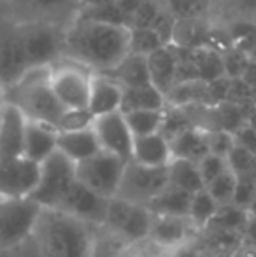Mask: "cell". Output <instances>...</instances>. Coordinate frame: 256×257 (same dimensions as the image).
Here are the masks:
<instances>
[{
	"instance_id": "6da1fadb",
	"label": "cell",
	"mask_w": 256,
	"mask_h": 257,
	"mask_svg": "<svg viewBox=\"0 0 256 257\" xmlns=\"http://www.w3.org/2000/svg\"><path fill=\"white\" fill-rule=\"evenodd\" d=\"M130 54V28L77 20L65 32L63 58L93 74H107Z\"/></svg>"
},
{
	"instance_id": "7a4b0ae2",
	"label": "cell",
	"mask_w": 256,
	"mask_h": 257,
	"mask_svg": "<svg viewBox=\"0 0 256 257\" xmlns=\"http://www.w3.org/2000/svg\"><path fill=\"white\" fill-rule=\"evenodd\" d=\"M32 236L48 257H92L93 226L56 208H42Z\"/></svg>"
},
{
	"instance_id": "3957f363",
	"label": "cell",
	"mask_w": 256,
	"mask_h": 257,
	"mask_svg": "<svg viewBox=\"0 0 256 257\" xmlns=\"http://www.w3.org/2000/svg\"><path fill=\"white\" fill-rule=\"evenodd\" d=\"M6 100L20 108L27 121L49 124L56 130L67 110L51 88V68L30 70L16 86L6 89Z\"/></svg>"
},
{
	"instance_id": "277c9868",
	"label": "cell",
	"mask_w": 256,
	"mask_h": 257,
	"mask_svg": "<svg viewBox=\"0 0 256 257\" xmlns=\"http://www.w3.org/2000/svg\"><path fill=\"white\" fill-rule=\"evenodd\" d=\"M75 182V163L56 151L41 165V179L30 200L41 208H58Z\"/></svg>"
},
{
	"instance_id": "5b68a950",
	"label": "cell",
	"mask_w": 256,
	"mask_h": 257,
	"mask_svg": "<svg viewBox=\"0 0 256 257\" xmlns=\"http://www.w3.org/2000/svg\"><path fill=\"white\" fill-rule=\"evenodd\" d=\"M93 75L92 70L67 58L51 67V88L67 110L88 108Z\"/></svg>"
},
{
	"instance_id": "8992f818",
	"label": "cell",
	"mask_w": 256,
	"mask_h": 257,
	"mask_svg": "<svg viewBox=\"0 0 256 257\" xmlns=\"http://www.w3.org/2000/svg\"><path fill=\"white\" fill-rule=\"evenodd\" d=\"M168 187V168L144 166L135 161H128L118 193L114 198L133 205L147 206L161 191Z\"/></svg>"
},
{
	"instance_id": "52a82bcc",
	"label": "cell",
	"mask_w": 256,
	"mask_h": 257,
	"mask_svg": "<svg viewBox=\"0 0 256 257\" xmlns=\"http://www.w3.org/2000/svg\"><path fill=\"white\" fill-rule=\"evenodd\" d=\"M25 51L30 70L51 68L58 63L65 53V32L44 23H23L20 21Z\"/></svg>"
},
{
	"instance_id": "ba28073f",
	"label": "cell",
	"mask_w": 256,
	"mask_h": 257,
	"mask_svg": "<svg viewBox=\"0 0 256 257\" xmlns=\"http://www.w3.org/2000/svg\"><path fill=\"white\" fill-rule=\"evenodd\" d=\"M14 16L13 20L23 23H44L49 27L67 32L82 9L81 0H11Z\"/></svg>"
},
{
	"instance_id": "9c48e42d",
	"label": "cell",
	"mask_w": 256,
	"mask_h": 257,
	"mask_svg": "<svg viewBox=\"0 0 256 257\" xmlns=\"http://www.w3.org/2000/svg\"><path fill=\"white\" fill-rule=\"evenodd\" d=\"M41 210L30 198L0 196V250L30 238Z\"/></svg>"
},
{
	"instance_id": "30bf717a",
	"label": "cell",
	"mask_w": 256,
	"mask_h": 257,
	"mask_svg": "<svg viewBox=\"0 0 256 257\" xmlns=\"http://www.w3.org/2000/svg\"><path fill=\"white\" fill-rule=\"evenodd\" d=\"M30 72L20 21L0 18V86L9 89Z\"/></svg>"
},
{
	"instance_id": "8fae6325",
	"label": "cell",
	"mask_w": 256,
	"mask_h": 257,
	"mask_svg": "<svg viewBox=\"0 0 256 257\" xmlns=\"http://www.w3.org/2000/svg\"><path fill=\"white\" fill-rule=\"evenodd\" d=\"M127 163L118 156L100 151L93 158L75 165V175L81 184L95 193L113 200L121 184Z\"/></svg>"
},
{
	"instance_id": "7c38bea8",
	"label": "cell",
	"mask_w": 256,
	"mask_h": 257,
	"mask_svg": "<svg viewBox=\"0 0 256 257\" xmlns=\"http://www.w3.org/2000/svg\"><path fill=\"white\" fill-rule=\"evenodd\" d=\"M151 224H153V213L147 206L133 205L113 198L104 226L128 243H135L144 238H149Z\"/></svg>"
},
{
	"instance_id": "4fadbf2b",
	"label": "cell",
	"mask_w": 256,
	"mask_h": 257,
	"mask_svg": "<svg viewBox=\"0 0 256 257\" xmlns=\"http://www.w3.org/2000/svg\"><path fill=\"white\" fill-rule=\"evenodd\" d=\"M109 203H111L109 198L95 193L93 189L86 187L84 184H81L77 180L72 186V189L68 191L63 203L56 210H62V212L68 213V215L86 222L88 226L97 227L106 224Z\"/></svg>"
},
{
	"instance_id": "5bb4252c",
	"label": "cell",
	"mask_w": 256,
	"mask_h": 257,
	"mask_svg": "<svg viewBox=\"0 0 256 257\" xmlns=\"http://www.w3.org/2000/svg\"><path fill=\"white\" fill-rule=\"evenodd\" d=\"M41 179V165L23 158L0 161V196L30 198Z\"/></svg>"
},
{
	"instance_id": "9a60e30c",
	"label": "cell",
	"mask_w": 256,
	"mask_h": 257,
	"mask_svg": "<svg viewBox=\"0 0 256 257\" xmlns=\"http://www.w3.org/2000/svg\"><path fill=\"white\" fill-rule=\"evenodd\" d=\"M93 130H95L97 139H99L100 146H102V151L118 156L125 163L132 161L135 139H133L132 132H130L123 112L120 110L95 117Z\"/></svg>"
},
{
	"instance_id": "2e32d148",
	"label": "cell",
	"mask_w": 256,
	"mask_h": 257,
	"mask_svg": "<svg viewBox=\"0 0 256 257\" xmlns=\"http://www.w3.org/2000/svg\"><path fill=\"white\" fill-rule=\"evenodd\" d=\"M209 21L218 30L256 27V0H211Z\"/></svg>"
},
{
	"instance_id": "e0dca14e",
	"label": "cell",
	"mask_w": 256,
	"mask_h": 257,
	"mask_svg": "<svg viewBox=\"0 0 256 257\" xmlns=\"http://www.w3.org/2000/svg\"><path fill=\"white\" fill-rule=\"evenodd\" d=\"M27 117L14 105H6L0 114V161L23 158Z\"/></svg>"
},
{
	"instance_id": "ac0fdd59",
	"label": "cell",
	"mask_w": 256,
	"mask_h": 257,
	"mask_svg": "<svg viewBox=\"0 0 256 257\" xmlns=\"http://www.w3.org/2000/svg\"><path fill=\"white\" fill-rule=\"evenodd\" d=\"M178 67L179 51L176 46H163L158 51L147 56V68H149L151 84L161 91L165 96L178 84Z\"/></svg>"
},
{
	"instance_id": "d6986e66",
	"label": "cell",
	"mask_w": 256,
	"mask_h": 257,
	"mask_svg": "<svg viewBox=\"0 0 256 257\" xmlns=\"http://www.w3.org/2000/svg\"><path fill=\"white\" fill-rule=\"evenodd\" d=\"M56 151H58V130L42 122L27 121L23 149L25 158L42 165Z\"/></svg>"
},
{
	"instance_id": "ffe728a7",
	"label": "cell",
	"mask_w": 256,
	"mask_h": 257,
	"mask_svg": "<svg viewBox=\"0 0 256 257\" xmlns=\"http://www.w3.org/2000/svg\"><path fill=\"white\" fill-rule=\"evenodd\" d=\"M121 102H123V88L118 82H114L106 75H93L88 110L95 117L120 112Z\"/></svg>"
},
{
	"instance_id": "44dd1931",
	"label": "cell",
	"mask_w": 256,
	"mask_h": 257,
	"mask_svg": "<svg viewBox=\"0 0 256 257\" xmlns=\"http://www.w3.org/2000/svg\"><path fill=\"white\" fill-rule=\"evenodd\" d=\"M58 151L67 156L72 163L79 165L99 154L102 151V146L97 139L95 130L88 128L81 132H58Z\"/></svg>"
},
{
	"instance_id": "7402d4cb",
	"label": "cell",
	"mask_w": 256,
	"mask_h": 257,
	"mask_svg": "<svg viewBox=\"0 0 256 257\" xmlns=\"http://www.w3.org/2000/svg\"><path fill=\"white\" fill-rule=\"evenodd\" d=\"M132 161L139 163V165H144V166H153V168L168 166V163L172 161L170 142H168L161 133L139 137V139H135V142H133Z\"/></svg>"
},
{
	"instance_id": "603a6c76",
	"label": "cell",
	"mask_w": 256,
	"mask_h": 257,
	"mask_svg": "<svg viewBox=\"0 0 256 257\" xmlns=\"http://www.w3.org/2000/svg\"><path fill=\"white\" fill-rule=\"evenodd\" d=\"M195 227L188 217H168L153 215L149 238L158 245L172 247L185 241L190 234V229Z\"/></svg>"
},
{
	"instance_id": "cb8c5ba5",
	"label": "cell",
	"mask_w": 256,
	"mask_h": 257,
	"mask_svg": "<svg viewBox=\"0 0 256 257\" xmlns=\"http://www.w3.org/2000/svg\"><path fill=\"white\" fill-rule=\"evenodd\" d=\"M212 25L209 20H188L176 21L174 35H172V46L186 51L205 48L211 41Z\"/></svg>"
},
{
	"instance_id": "d4e9b609",
	"label": "cell",
	"mask_w": 256,
	"mask_h": 257,
	"mask_svg": "<svg viewBox=\"0 0 256 257\" xmlns=\"http://www.w3.org/2000/svg\"><path fill=\"white\" fill-rule=\"evenodd\" d=\"M99 75H106V77L113 79L121 88H133V86L151 84L147 58L140 56V54H132V53H130L120 65H116L113 70H109L107 74H99Z\"/></svg>"
},
{
	"instance_id": "484cf974",
	"label": "cell",
	"mask_w": 256,
	"mask_h": 257,
	"mask_svg": "<svg viewBox=\"0 0 256 257\" xmlns=\"http://www.w3.org/2000/svg\"><path fill=\"white\" fill-rule=\"evenodd\" d=\"M165 108H167V96L158 91L153 84L123 88V102H121L123 114L133 110H165Z\"/></svg>"
},
{
	"instance_id": "4316f807",
	"label": "cell",
	"mask_w": 256,
	"mask_h": 257,
	"mask_svg": "<svg viewBox=\"0 0 256 257\" xmlns=\"http://www.w3.org/2000/svg\"><path fill=\"white\" fill-rule=\"evenodd\" d=\"M170 149L172 158L200 163L205 156L211 154L209 153L207 132H202L198 128L186 130L170 140Z\"/></svg>"
},
{
	"instance_id": "83f0119b",
	"label": "cell",
	"mask_w": 256,
	"mask_h": 257,
	"mask_svg": "<svg viewBox=\"0 0 256 257\" xmlns=\"http://www.w3.org/2000/svg\"><path fill=\"white\" fill-rule=\"evenodd\" d=\"M168 186L178 187L185 193L195 194L198 191L205 189L204 179L198 170V163L188 161V159L172 158L168 163Z\"/></svg>"
},
{
	"instance_id": "f1b7e54d",
	"label": "cell",
	"mask_w": 256,
	"mask_h": 257,
	"mask_svg": "<svg viewBox=\"0 0 256 257\" xmlns=\"http://www.w3.org/2000/svg\"><path fill=\"white\" fill-rule=\"evenodd\" d=\"M193 194L185 193L178 187L168 186L165 191H161L147 208L153 215H168V217H188L190 205H192Z\"/></svg>"
},
{
	"instance_id": "f546056e",
	"label": "cell",
	"mask_w": 256,
	"mask_h": 257,
	"mask_svg": "<svg viewBox=\"0 0 256 257\" xmlns=\"http://www.w3.org/2000/svg\"><path fill=\"white\" fill-rule=\"evenodd\" d=\"M163 9L176 21L209 20L211 0H160Z\"/></svg>"
},
{
	"instance_id": "4dcf8cb0",
	"label": "cell",
	"mask_w": 256,
	"mask_h": 257,
	"mask_svg": "<svg viewBox=\"0 0 256 257\" xmlns=\"http://www.w3.org/2000/svg\"><path fill=\"white\" fill-rule=\"evenodd\" d=\"M133 139L160 133L165 110H133L123 114Z\"/></svg>"
},
{
	"instance_id": "1f68e13d",
	"label": "cell",
	"mask_w": 256,
	"mask_h": 257,
	"mask_svg": "<svg viewBox=\"0 0 256 257\" xmlns=\"http://www.w3.org/2000/svg\"><path fill=\"white\" fill-rule=\"evenodd\" d=\"M128 241L107 229L106 226L93 227V248L92 257H121L128 247Z\"/></svg>"
},
{
	"instance_id": "d6a6232c",
	"label": "cell",
	"mask_w": 256,
	"mask_h": 257,
	"mask_svg": "<svg viewBox=\"0 0 256 257\" xmlns=\"http://www.w3.org/2000/svg\"><path fill=\"white\" fill-rule=\"evenodd\" d=\"M219 205L216 203L214 198L209 194L207 189H202L193 194L192 205H190L188 219L192 220L195 227H205L212 222V219L218 213Z\"/></svg>"
},
{
	"instance_id": "836d02e7",
	"label": "cell",
	"mask_w": 256,
	"mask_h": 257,
	"mask_svg": "<svg viewBox=\"0 0 256 257\" xmlns=\"http://www.w3.org/2000/svg\"><path fill=\"white\" fill-rule=\"evenodd\" d=\"M79 20H90V21H97V23L128 27V20L123 11L120 9L118 2L106 4V6H97V7H82L81 14H79Z\"/></svg>"
},
{
	"instance_id": "e575fe53",
	"label": "cell",
	"mask_w": 256,
	"mask_h": 257,
	"mask_svg": "<svg viewBox=\"0 0 256 257\" xmlns=\"http://www.w3.org/2000/svg\"><path fill=\"white\" fill-rule=\"evenodd\" d=\"M163 41L151 28H130V53L149 56L151 53L163 48Z\"/></svg>"
},
{
	"instance_id": "d590c367",
	"label": "cell",
	"mask_w": 256,
	"mask_h": 257,
	"mask_svg": "<svg viewBox=\"0 0 256 257\" xmlns=\"http://www.w3.org/2000/svg\"><path fill=\"white\" fill-rule=\"evenodd\" d=\"M205 189L209 191V194L214 198L216 203H218L219 206L228 205V203H232L233 196H235L237 177L228 170V172H225L223 175H219L216 180H212L211 184H207Z\"/></svg>"
},
{
	"instance_id": "8d00e7d4",
	"label": "cell",
	"mask_w": 256,
	"mask_h": 257,
	"mask_svg": "<svg viewBox=\"0 0 256 257\" xmlns=\"http://www.w3.org/2000/svg\"><path fill=\"white\" fill-rule=\"evenodd\" d=\"M95 122V115L88 110V108H81V110H65L58 122V132H81V130L93 128Z\"/></svg>"
},
{
	"instance_id": "74e56055",
	"label": "cell",
	"mask_w": 256,
	"mask_h": 257,
	"mask_svg": "<svg viewBox=\"0 0 256 257\" xmlns=\"http://www.w3.org/2000/svg\"><path fill=\"white\" fill-rule=\"evenodd\" d=\"M198 170H200V175L204 179V184H211L212 180H216L219 175H223L225 172H228V161L226 158L216 154H207L200 163H198Z\"/></svg>"
},
{
	"instance_id": "f35d334b",
	"label": "cell",
	"mask_w": 256,
	"mask_h": 257,
	"mask_svg": "<svg viewBox=\"0 0 256 257\" xmlns=\"http://www.w3.org/2000/svg\"><path fill=\"white\" fill-rule=\"evenodd\" d=\"M207 142H209V153L221 156V158H228V154L235 147L233 135L228 132H223V130L207 132Z\"/></svg>"
},
{
	"instance_id": "ab89813d",
	"label": "cell",
	"mask_w": 256,
	"mask_h": 257,
	"mask_svg": "<svg viewBox=\"0 0 256 257\" xmlns=\"http://www.w3.org/2000/svg\"><path fill=\"white\" fill-rule=\"evenodd\" d=\"M0 257H48V255L42 252L37 240L34 236H30L25 241H21V243L14 245V247L2 248L0 250Z\"/></svg>"
},
{
	"instance_id": "60d3db41",
	"label": "cell",
	"mask_w": 256,
	"mask_h": 257,
	"mask_svg": "<svg viewBox=\"0 0 256 257\" xmlns=\"http://www.w3.org/2000/svg\"><path fill=\"white\" fill-rule=\"evenodd\" d=\"M233 140H235L237 147H242L244 151L256 156V130L254 128L244 124L242 128H239L233 133Z\"/></svg>"
},
{
	"instance_id": "b9f144b4",
	"label": "cell",
	"mask_w": 256,
	"mask_h": 257,
	"mask_svg": "<svg viewBox=\"0 0 256 257\" xmlns=\"http://www.w3.org/2000/svg\"><path fill=\"white\" fill-rule=\"evenodd\" d=\"M82 7H97V6H106V4H113L116 0H81Z\"/></svg>"
},
{
	"instance_id": "7bdbcfd3",
	"label": "cell",
	"mask_w": 256,
	"mask_h": 257,
	"mask_svg": "<svg viewBox=\"0 0 256 257\" xmlns=\"http://www.w3.org/2000/svg\"><path fill=\"white\" fill-rule=\"evenodd\" d=\"M7 105V100H6V89L0 86V114H2V110L6 108Z\"/></svg>"
}]
</instances>
